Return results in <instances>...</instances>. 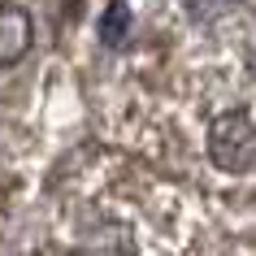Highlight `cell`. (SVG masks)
<instances>
[{
  "label": "cell",
  "instance_id": "2",
  "mask_svg": "<svg viewBox=\"0 0 256 256\" xmlns=\"http://www.w3.org/2000/svg\"><path fill=\"white\" fill-rule=\"evenodd\" d=\"M35 44V22L22 4H0V66H18Z\"/></svg>",
  "mask_w": 256,
  "mask_h": 256
},
{
  "label": "cell",
  "instance_id": "1",
  "mask_svg": "<svg viewBox=\"0 0 256 256\" xmlns=\"http://www.w3.org/2000/svg\"><path fill=\"white\" fill-rule=\"evenodd\" d=\"M208 161L226 174H243L256 165V122L243 108L217 113L208 126Z\"/></svg>",
  "mask_w": 256,
  "mask_h": 256
},
{
  "label": "cell",
  "instance_id": "3",
  "mask_svg": "<svg viewBox=\"0 0 256 256\" xmlns=\"http://www.w3.org/2000/svg\"><path fill=\"white\" fill-rule=\"evenodd\" d=\"M126 30H130V9H126L122 0H113L108 14L100 18V40H104V44H122V40H126Z\"/></svg>",
  "mask_w": 256,
  "mask_h": 256
}]
</instances>
